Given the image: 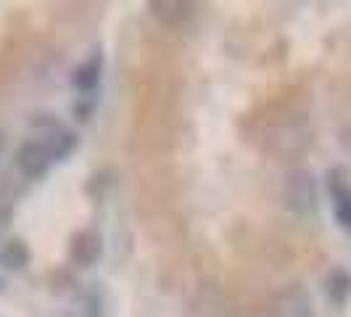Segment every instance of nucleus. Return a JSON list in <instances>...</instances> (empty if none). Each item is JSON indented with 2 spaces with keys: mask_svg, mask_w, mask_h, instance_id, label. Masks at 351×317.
Returning a JSON list of instances; mask_svg holds the SVG:
<instances>
[{
  "mask_svg": "<svg viewBox=\"0 0 351 317\" xmlns=\"http://www.w3.org/2000/svg\"><path fill=\"white\" fill-rule=\"evenodd\" d=\"M269 317H312V304L309 296L299 291V288H291L278 296V301L272 304Z\"/></svg>",
  "mask_w": 351,
  "mask_h": 317,
  "instance_id": "1",
  "label": "nucleus"
},
{
  "mask_svg": "<svg viewBox=\"0 0 351 317\" xmlns=\"http://www.w3.org/2000/svg\"><path fill=\"white\" fill-rule=\"evenodd\" d=\"M285 198L296 209H309L315 204V183L306 172H296L285 180Z\"/></svg>",
  "mask_w": 351,
  "mask_h": 317,
  "instance_id": "2",
  "label": "nucleus"
},
{
  "mask_svg": "<svg viewBox=\"0 0 351 317\" xmlns=\"http://www.w3.org/2000/svg\"><path fill=\"white\" fill-rule=\"evenodd\" d=\"M333 198L341 225L351 228V191L349 185H346V180H333Z\"/></svg>",
  "mask_w": 351,
  "mask_h": 317,
  "instance_id": "3",
  "label": "nucleus"
},
{
  "mask_svg": "<svg viewBox=\"0 0 351 317\" xmlns=\"http://www.w3.org/2000/svg\"><path fill=\"white\" fill-rule=\"evenodd\" d=\"M328 288H330V296H333L335 304L346 301V296L351 294V275L343 272V270H335L330 275V281H328Z\"/></svg>",
  "mask_w": 351,
  "mask_h": 317,
  "instance_id": "4",
  "label": "nucleus"
}]
</instances>
